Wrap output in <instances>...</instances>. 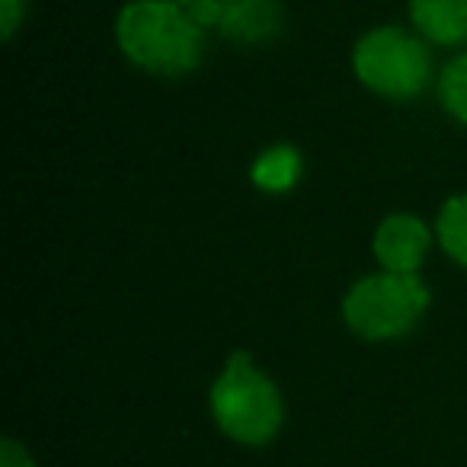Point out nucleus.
I'll use <instances>...</instances> for the list:
<instances>
[{
  "mask_svg": "<svg viewBox=\"0 0 467 467\" xmlns=\"http://www.w3.org/2000/svg\"><path fill=\"white\" fill-rule=\"evenodd\" d=\"M122 55L148 74L180 78L199 67L205 29L176 0H131L116 20Z\"/></svg>",
  "mask_w": 467,
  "mask_h": 467,
  "instance_id": "nucleus-1",
  "label": "nucleus"
},
{
  "mask_svg": "<svg viewBox=\"0 0 467 467\" xmlns=\"http://www.w3.org/2000/svg\"><path fill=\"white\" fill-rule=\"evenodd\" d=\"M208 403H212V416L221 432L241 445L273 441L285 416L279 388L273 384V378L256 368L250 352L227 356L224 368L212 384Z\"/></svg>",
  "mask_w": 467,
  "mask_h": 467,
  "instance_id": "nucleus-2",
  "label": "nucleus"
},
{
  "mask_svg": "<svg viewBox=\"0 0 467 467\" xmlns=\"http://www.w3.org/2000/svg\"><path fill=\"white\" fill-rule=\"evenodd\" d=\"M429 307V288L416 273L365 275L346 292L343 317L352 333L362 339H400L420 324Z\"/></svg>",
  "mask_w": 467,
  "mask_h": 467,
  "instance_id": "nucleus-3",
  "label": "nucleus"
},
{
  "mask_svg": "<svg viewBox=\"0 0 467 467\" xmlns=\"http://www.w3.org/2000/svg\"><path fill=\"white\" fill-rule=\"evenodd\" d=\"M352 71L378 97L416 99L432 80V55L400 26H375L352 48Z\"/></svg>",
  "mask_w": 467,
  "mask_h": 467,
  "instance_id": "nucleus-4",
  "label": "nucleus"
},
{
  "mask_svg": "<svg viewBox=\"0 0 467 467\" xmlns=\"http://www.w3.org/2000/svg\"><path fill=\"white\" fill-rule=\"evenodd\" d=\"M432 247V231L422 224L416 214H390L378 224L375 241V260L388 273H416Z\"/></svg>",
  "mask_w": 467,
  "mask_h": 467,
  "instance_id": "nucleus-5",
  "label": "nucleus"
},
{
  "mask_svg": "<svg viewBox=\"0 0 467 467\" xmlns=\"http://www.w3.org/2000/svg\"><path fill=\"white\" fill-rule=\"evenodd\" d=\"M214 29L241 46H260L282 29V4L279 0H221V16Z\"/></svg>",
  "mask_w": 467,
  "mask_h": 467,
  "instance_id": "nucleus-6",
  "label": "nucleus"
},
{
  "mask_svg": "<svg viewBox=\"0 0 467 467\" xmlns=\"http://www.w3.org/2000/svg\"><path fill=\"white\" fill-rule=\"evenodd\" d=\"M410 20L422 39L458 46L467 39V0H410Z\"/></svg>",
  "mask_w": 467,
  "mask_h": 467,
  "instance_id": "nucleus-7",
  "label": "nucleus"
},
{
  "mask_svg": "<svg viewBox=\"0 0 467 467\" xmlns=\"http://www.w3.org/2000/svg\"><path fill=\"white\" fill-rule=\"evenodd\" d=\"M301 170H305V161H301L298 148L292 144H275V148L263 150L256 157V163L250 167V180H254L256 189L263 192H288L295 189V182L301 180Z\"/></svg>",
  "mask_w": 467,
  "mask_h": 467,
  "instance_id": "nucleus-8",
  "label": "nucleus"
},
{
  "mask_svg": "<svg viewBox=\"0 0 467 467\" xmlns=\"http://www.w3.org/2000/svg\"><path fill=\"white\" fill-rule=\"evenodd\" d=\"M435 237L454 263L467 266V195H451L435 221Z\"/></svg>",
  "mask_w": 467,
  "mask_h": 467,
  "instance_id": "nucleus-9",
  "label": "nucleus"
},
{
  "mask_svg": "<svg viewBox=\"0 0 467 467\" xmlns=\"http://www.w3.org/2000/svg\"><path fill=\"white\" fill-rule=\"evenodd\" d=\"M439 97L441 106L461 125H467V55H458V58L445 65V71L439 78Z\"/></svg>",
  "mask_w": 467,
  "mask_h": 467,
  "instance_id": "nucleus-10",
  "label": "nucleus"
},
{
  "mask_svg": "<svg viewBox=\"0 0 467 467\" xmlns=\"http://www.w3.org/2000/svg\"><path fill=\"white\" fill-rule=\"evenodd\" d=\"M23 14H26V0H0V36H4V42L14 39Z\"/></svg>",
  "mask_w": 467,
  "mask_h": 467,
  "instance_id": "nucleus-11",
  "label": "nucleus"
},
{
  "mask_svg": "<svg viewBox=\"0 0 467 467\" xmlns=\"http://www.w3.org/2000/svg\"><path fill=\"white\" fill-rule=\"evenodd\" d=\"M0 467H36L33 454L20 445L16 439H4V448H0Z\"/></svg>",
  "mask_w": 467,
  "mask_h": 467,
  "instance_id": "nucleus-12",
  "label": "nucleus"
},
{
  "mask_svg": "<svg viewBox=\"0 0 467 467\" xmlns=\"http://www.w3.org/2000/svg\"><path fill=\"white\" fill-rule=\"evenodd\" d=\"M176 4H182V7H192L195 0H176Z\"/></svg>",
  "mask_w": 467,
  "mask_h": 467,
  "instance_id": "nucleus-13",
  "label": "nucleus"
}]
</instances>
